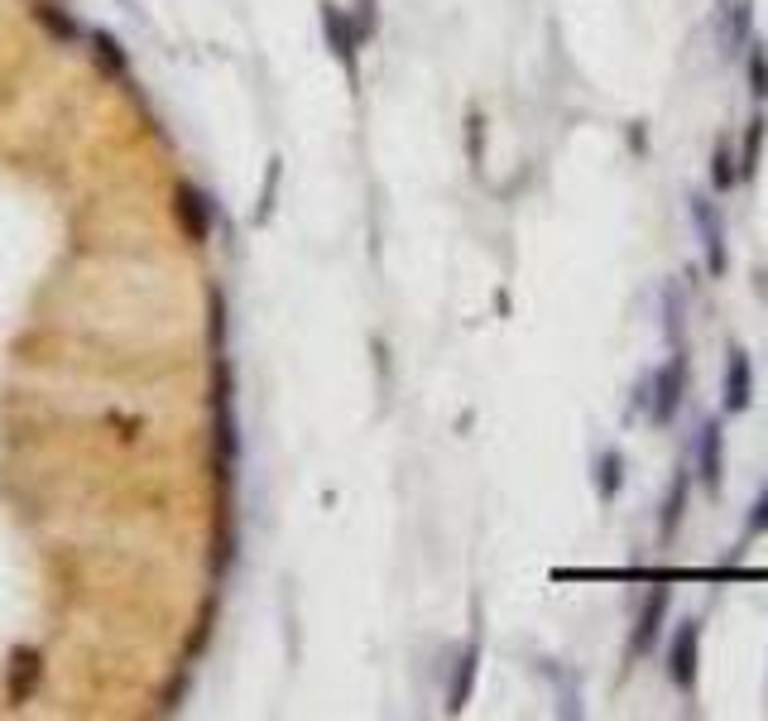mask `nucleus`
I'll use <instances>...</instances> for the list:
<instances>
[{
	"label": "nucleus",
	"mask_w": 768,
	"mask_h": 721,
	"mask_svg": "<svg viewBox=\"0 0 768 721\" xmlns=\"http://www.w3.org/2000/svg\"><path fill=\"white\" fill-rule=\"evenodd\" d=\"M682 357H672L663 371H654V424H672L678 418V404H682Z\"/></svg>",
	"instance_id": "f257e3e1"
},
{
	"label": "nucleus",
	"mask_w": 768,
	"mask_h": 721,
	"mask_svg": "<svg viewBox=\"0 0 768 721\" xmlns=\"http://www.w3.org/2000/svg\"><path fill=\"white\" fill-rule=\"evenodd\" d=\"M696 621H682L678 625V635H672V664H668V678L678 688H687L692 692V684H696Z\"/></svg>",
	"instance_id": "f03ea898"
},
{
	"label": "nucleus",
	"mask_w": 768,
	"mask_h": 721,
	"mask_svg": "<svg viewBox=\"0 0 768 721\" xmlns=\"http://www.w3.org/2000/svg\"><path fill=\"white\" fill-rule=\"evenodd\" d=\"M692 221H696V231H701V245H706V265L721 274L725 270V231H721V217L711 212V203L701 198V193L692 198Z\"/></svg>",
	"instance_id": "7ed1b4c3"
},
{
	"label": "nucleus",
	"mask_w": 768,
	"mask_h": 721,
	"mask_svg": "<svg viewBox=\"0 0 768 721\" xmlns=\"http://www.w3.org/2000/svg\"><path fill=\"white\" fill-rule=\"evenodd\" d=\"M749 395H754V375H749V357L745 351H731V365H725V409L739 414L749 409Z\"/></svg>",
	"instance_id": "20e7f679"
},
{
	"label": "nucleus",
	"mask_w": 768,
	"mask_h": 721,
	"mask_svg": "<svg viewBox=\"0 0 768 721\" xmlns=\"http://www.w3.org/2000/svg\"><path fill=\"white\" fill-rule=\"evenodd\" d=\"M696 462H701V481L716 491V487H721V424H706V428H701Z\"/></svg>",
	"instance_id": "39448f33"
},
{
	"label": "nucleus",
	"mask_w": 768,
	"mask_h": 721,
	"mask_svg": "<svg viewBox=\"0 0 768 721\" xmlns=\"http://www.w3.org/2000/svg\"><path fill=\"white\" fill-rule=\"evenodd\" d=\"M663 611H668V592L658 587L654 597H648V607H644V615H639V625H634V649H648L654 645V635H658V621H663Z\"/></svg>",
	"instance_id": "423d86ee"
},
{
	"label": "nucleus",
	"mask_w": 768,
	"mask_h": 721,
	"mask_svg": "<svg viewBox=\"0 0 768 721\" xmlns=\"http://www.w3.org/2000/svg\"><path fill=\"white\" fill-rule=\"evenodd\" d=\"M682 505H687V477H678V487H672V495H668V515H663V539L672 534V524L682 520Z\"/></svg>",
	"instance_id": "0eeeda50"
},
{
	"label": "nucleus",
	"mask_w": 768,
	"mask_h": 721,
	"mask_svg": "<svg viewBox=\"0 0 768 721\" xmlns=\"http://www.w3.org/2000/svg\"><path fill=\"white\" fill-rule=\"evenodd\" d=\"M749 83H754L759 97H768V54H764L759 44H754V58H749Z\"/></svg>",
	"instance_id": "6e6552de"
},
{
	"label": "nucleus",
	"mask_w": 768,
	"mask_h": 721,
	"mask_svg": "<svg viewBox=\"0 0 768 721\" xmlns=\"http://www.w3.org/2000/svg\"><path fill=\"white\" fill-rule=\"evenodd\" d=\"M739 174H731V154H716V160H711V183H716V188H731V183H735Z\"/></svg>",
	"instance_id": "1a4fd4ad"
},
{
	"label": "nucleus",
	"mask_w": 768,
	"mask_h": 721,
	"mask_svg": "<svg viewBox=\"0 0 768 721\" xmlns=\"http://www.w3.org/2000/svg\"><path fill=\"white\" fill-rule=\"evenodd\" d=\"M601 467H605V487H601V495H615V487H619V452H605Z\"/></svg>",
	"instance_id": "9d476101"
},
{
	"label": "nucleus",
	"mask_w": 768,
	"mask_h": 721,
	"mask_svg": "<svg viewBox=\"0 0 768 721\" xmlns=\"http://www.w3.org/2000/svg\"><path fill=\"white\" fill-rule=\"evenodd\" d=\"M768 529V491L759 495V505H754V515H749V534H764Z\"/></svg>",
	"instance_id": "9b49d317"
}]
</instances>
